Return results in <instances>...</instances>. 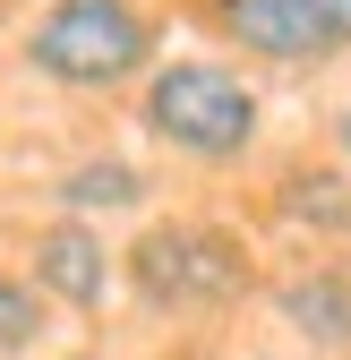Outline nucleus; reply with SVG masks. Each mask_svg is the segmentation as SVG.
<instances>
[{
    "instance_id": "5",
    "label": "nucleus",
    "mask_w": 351,
    "mask_h": 360,
    "mask_svg": "<svg viewBox=\"0 0 351 360\" xmlns=\"http://www.w3.org/2000/svg\"><path fill=\"white\" fill-rule=\"evenodd\" d=\"M206 18L223 43H240L249 60H266V69H326L343 43L317 26L309 0H206Z\"/></svg>"
},
{
    "instance_id": "3",
    "label": "nucleus",
    "mask_w": 351,
    "mask_h": 360,
    "mask_svg": "<svg viewBox=\"0 0 351 360\" xmlns=\"http://www.w3.org/2000/svg\"><path fill=\"white\" fill-rule=\"evenodd\" d=\"M18 60L69 95H112L163 60V26L146 0H43L18 26Z\"/></svg>"
},
{
    "instance_id": "10",
    "label": "nucleus",
    "mask_w": 351,
    "mask_h": 360,
    "mask_svg": "<svg viewBox=\"0 0 351 360\" xmlns=\"http://www.w3.org/2000/svg\"><path fill=\"white\" fill-rule=\"evenodd\" d=\"M309 9H317V26H326L343 52H351V0H309Z\"/></svg>"
},
{
    "instance_id": "13",
    "label": "nucleus",
    "mask_w": 351,
    "mask_h": 360,
    "mask_svg": "<svg viewBox=\"0 0 351 360\" xmlns=\"http://www.w3.org/2000/svg\"><path fill=\"white\" fill-rule=\"evenodd\" d=\"M257 360H266V352H257Z\"/></svg>"
},
{
    "instance_id": "6",
    "label": "nucleus",
    "mask_w": 351,
    "mask_h": 360,
    "mask_svg": "<svg viewBox=\"0 0 351 360\" xmlns=\"http://www.w3.org/2000/svg\"><path fill=\"white\" fill-rule=\"evenodd\" d=\"M274 318L300 352H351V266H291V275L274 283Z\"/></svg>"
},
{
    "instance_id": "9",
    "label": "nucleus",
    "mask_w": 351,
    "mask_h": 360,
    "mask_svg": "<svg viewBox=\"0 0 351 360\" xmlns=\"http://www.w3.org/2000/svg\"><path fill=\"white\" fill-rule=\"evenodd\" d=\"M43 326H52V300H43L26 275H0V360H18L43 343Z\"/></svg>"
},
{
    "instance_id": "7",
    "label": "nucleus",
    "mask_w": 351,
    "mask_h": 360,
    "mask_svg": "<svg viewBox=\"0 0 351 360\" xmlns=\"http://www.w3.org/2000/svg\"><path fill=\"white\" fill-rule=\"evenodd\" d=\"M274 214L291 223V232H317V249L326 240H351V172L343 163H283Z\"/></svg>"
},
{
    "instance_id": "1",
    "label": "nucleus",
    "mask_w": 351,
    "mask_h": 360,
    "mask_svg": "<svg viewBox=\"0 0 351 360\" xmlns=\"http://www.w3.org/2000/svg\"><path fill=\"white\" fill-rule=\"evenodd\" d=\"M138 129L180 163H240L266 138V95H257L249 69L180 52L138 77Z\"/></svg>"
},
{
    "instance_id": "12",
    "label": "nucleus",
    "mask_w": 351,
    "mask_h": 360,
    "mask_svg": "<svg viewBox=\"0 0 351 360\" xmlns=\"http://www.w3.org/2000/svg\"><path fill=\"white\" fill-rule=\"evenodd\" d=\"M77 360H103V352H77Z\"/></svg>"
},
{
    "instance_id": "4",
    "label": "nucleus",
    "mask_w": 351,
    "mask_h": 360,
    "mask_svg": "<svg viewBox=\"0 0 351 360\" xmlns=\"http://www.w3.org/2000/svg\"><path fill=\"white\" fill-rule=\"evenodd\" d=\"M26 283L52 309H69V318H103V300H112V240H103V223L52 214L26 240Z\"/></svg>"
},
{
    "instance_id": "2",
    "label": "nucleus",
    "mask_w": 351,
    "mask_h": 360,
    "mask_svg": "<svg viewBox=\"0 0 351 360\" xmlns=\"http://www.w3.org/2000/svg\"><path fill=\"white\" fill-rule=\"evenodd\" d=\"M120 283L146 318H214V309H240L257 292V257L232 223H180L154 214L128 232L120 249Z\"/></svg>"
},
{
    "instance_id": "8",
    "label": "nucleus",
    "mask_w": 351,
    "mask_h": 360,
    "mask_svg": "<svg viewBox=\"0 0 351 360\" xmlns=\"http://www.w3.org/2000/svg\"><path fill=\"white\" fill-rule=\"evenodd\" d=\"M52 198H60V214L103 223V214H138V206L154 198V180H146V163H128V155H86V163L60 172Z\"/></svg>"
},
{
    "instance_id": "11",
    "label": "nucleus",
    "mask_w": 351,
    "mask_h": 360,
    "mask_svg": "<svg viewBox=\"0 0 351 360\" xmlns=\"http://www.w3.org/2000/svg\"><path fill=\"white\" fill-rule=\"evenodd\" d=\"M334 163H343V172H351V103H343V112H334Z\"/></svg>"
}]
</instances>
